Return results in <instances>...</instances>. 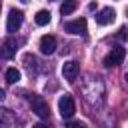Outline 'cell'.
<instances>
[{
	"mask_svg": "<svg viewBox=\"0 0 128 128\" xmlns=\"http://www.w3.org/2000/svg\"><path fill=\"white\" fill-rule=\"evenodd\" d=\"M78 72H80V64H78L76 60L64 62V66H62V76H64L68 82H74V80L78 78Z\"/></svg>",
	"mask_w": 128,
	"mask_h": 128,
	"instance_id": "obj_5",
	"label": "cell"
},
{
	"mask_svg": "<svg viewBox=\"0 0 128 128\" xmlns=\"http://www.w3.org/2000/svg\"><path fill=\"white\" fill-rule=\"evenodd\" d=\"M54 50H56V38L50 36V34L42 36L40 38V52L42 54H52Z\"/></svg>",
	"mask_w": 128,
	"mask_h": 128,
	"instance_id": "obj_9",
	"label": "cell"
},
{
	"mask_svg": "<svg viewBox=\"0 0 128 128\" xmlns=\"http://www.w3.org/2000/svg\"><path fill=\"white\" fill-rule=\"evenodd\" d=\"M22 20H24V12L22 10H16L12 8L10 14H8V22H6V30L12 34V32H18L20 26H22Z\"/></svg>",
	"mask_w": 128,
	"mask_h": 128,
	"instance_id": "obj_4",
	"label": "cell"
},
{
	"mask_svg": "<svg viewBox=\"0 0 128 128\" xmlns=\"http://www.w3.org/2000/svg\"><path fill=\"white\" fill-rule=\"evenodd\" d=\"M118 38H120V40L126 38V28H120V30H118Z\"/></svg>",
	"mask_w": 128,
	"mask_h": 128,
	"instance_id": "obj_15",
	"label": "cell"
},
{
	"mask_svg": "<svg viewBox=\"0 0 128 128\" xmlns=\"http://www.w3.org/2000/svg\"><path fill=\"white\" fill-rule=\"evenodd\" d=\"M76 6H78V0H64V2H62V6H60V12H62V16H68V14H72V12L76 10Z\"/></svg>",
	"mask_w": 128,
	"mask_h": 128,
	"instance_id": "obj_11",
	"label": "cell"
},
{
	"mask_svg": "<svg viewBox=\"0 0 128 128\" xmlns=\"http://www.w3.org/2000/svg\"><path fill=\"white\" fill-rule=\"evenodd\" d=\"M22 2H26V0H22Z\"/></svg>",
	"mask_w": 128,
	"mask_h": 128,
	"instance_id": "obj_18",
	"label": "cell"
},
{
	"mask_svg": "<svg viewBox=\"0 0 128 128\" xmlns=\"http://www.w3.org/2000/svg\"><path fill=\"white\" fill-rule=\"evenodd\" d=\"M28 104H30L32 112H34L38 118L48 120V116H50V106H48V102H46L42 96H38V94H30V96H28Z\"/></svg>",
	"mask_w": 128,
	"mask_h": 128,
	"instance_id": "obj_1",
	"label": "cell"
},
{
	"mask_svg": "<svg viewBox=\"0 0 128 128\" xmlns=\"http://www.w3.org/2000/svg\"><path fill=\"white\" fill-rule=\"evenodd\" d=\"M16 48H18V42H16V38H12V36H8L2 44H0V56L2 58H12L14 54H16Z\"/></svg>",
	"mask_w": 128,
	"mask_h": 128,
	"instance_id": "obj_6",
	"label": "cell"
},
{
	"mask_svg": "<svg viewBox=\"0 0 128 128\" xmlns=\"http://www.w3.org/2000/svg\"><path fill=\"white\" fill-rule=\"evenodd\" d=\"M32 128H48V126H44V124H36V126H32Z\"/></svg>",
	"mask_w": 128,
	"mask_h": 128,
	"instance_id": "obj_17",
	"label": "cell"
},
{
	"mask_svg": "<svg viewBox=\"0 0 128 128\" xmlns=\"http://www.w3.org/2000/svg\"><path fill=\"white\" fill-rule=\"evenodd\" d=\"M14 126V114L6 108H0V128H12Z\"/></svg>",
	"mask_w": 128,
	"mask_h": 128,
	"instance_id": "obj_10",
	"label": "cell"
},
{
	"mask_svg": "<svg viewBox=\"0 0 128 128\" xmlns=\"http://www.w3.org/2000/svg\"><path fill=\"white\" fill-rule=\"evenodd\" d=\"M0 8H2V6H0Z\"/></svg>",
	"mask_w": 128,
	"mask_h": 128,
	"instance_id": "obj_19",
	"label": "cell"
},
{
	"mask_svg": "<svg viewBox=\"0 0 128 128\" xmlns=\"http://www.w3.org/2000/svg\"><path fill=\"white\" fill-rule=\"evenodd\" d=\"M114 16H116V12H114L112 8H102V10L96 14V24H98V26H106V24H110V22L114 20Z\"/></svg>",
	"mask_w": 128,
	"mask_h": 128,
	"instance_id": "obj_8",
	"label": "cell"
},
{
	"mask_svg": "<svg viewBox=\"0 0 128 128\" xmlns=\"http://www.w3.org/2000/svg\"><path fill=\"white\" fill-rule=\"evenodd\" d=\"M58 112H60V116H62L64 120H70V118L74 116V112H76V104H74L72 94H64V96H60V100H58Z\"/></svg>",
	"mask_w": 128,
	"mask_h": 128,
	"instance_id": "obj_2",
	"label": "cell"
},
{
	"mask_svg": "<svg viewBox=\"0 0 128 128\" xmlns=\"http://www.w3.org/2000/svg\"><path fill=\"white\" fill-rule=\"evenodd\" d=\"M124 56H126V50H124L122 46H116V48H112V50L106 54V58H104V66H106V68L118 66V64H122Z\"/></svg>",
	"mask_w": 128,
	"mask_h": 128,
	"instance_id": "obj_3",
	"label": "cell"
},
{
	"mask_svg": "<svg viewBox=\"0 0 128 128\" xmlns=\"http://www.w3.org/2000/svg\"><path fill=\"white\" fill-rule=\"evenodd\" d=\"M34 20H36L38 26H46V24L50 22V12H48V10H38L36 16H34Z\"/></svg>",
	"mask_w": 128,
	"mask_h": 128,
	"instance_id": "obj_12",
	"label": "cell"
},
{
	"mask_svg": "<svg viewBox=\"0 0 128 128\" xmlns=\"http://www.w3.org/2000/svg\"><path fill=\"white\" fill-rule=\"evenodd\" d=\"M66 128H88V126H86L84 122H80V120H68Z\"/></svg>",
	"mask_w": 128,
	"mask_h": 128,
	"instance_id": "obj_14",
	"label": "cell"
},
{
	"mask_svg": "<svg viewBox=\"0 0 128 128\" xmlns=\"http://www.w3.org/2000/svg\"><path fill=\"white\" fill-rule=\"evenodd\" d=\"M4 98H6V94H4V90L0 88V100H4Z\"/></svg>",
	"mask_w": 128,
	"mask_h": 128,
	"instance_id": "obj_16",
	"label": "cell"
},
{
	"mask_svg": "<svg viewBox=\"0 0 128 128\" xmlns=\"http://www.w3.org/2000/svg\"><path fill=\"white\" fill-rule=\"evenodd\" d=\"M18 80H20V72L16 68H8L6 70V82L8 84H16Z\"/></svg>",
	"mask_w": 128,
	"mask_h": 128,
	"instance_id": "obj_13",
	"label": "cell"
},
{
	"mask_svg": "<svg viewBox=\"0 0 128 128\" xmlns=\"http://www.w3.org/2000/svg\"><path fill=\"white\" fill-rule=\"evenodd\" d=\"M64 30L70 34H86V18H76L64 24Z\"/></svg>",
	"mask_w": 128,
	"mask_h": 128,
	"instance_id": "obj_7",
	"label": "cell"
}]
</instances>
